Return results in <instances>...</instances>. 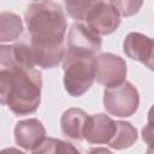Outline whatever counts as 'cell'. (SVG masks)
Segmentation results:
<instances>
[{
    "label": "cell",
    "instance_id": "6da1fadb",
    "mask_svg": "<svg viewBox=\"0 0 154 154\" xmlns=\"http://www.w3.org/2000/svg\"><path fill=\"white\" fill-rule=\"evenodd\" d=\"M24 20L35 66L42 69L57 67L64 59V40L66 32L65 13L60 5L51 0H40L30 4Z\"/></svg>",
    "mask_w": 154,
    "mask_h": 154
},
{
    "label": "cell",
    "instance_id": "7a4b0ae2",
    "mask_svg": "<svg viewBox=\"0 0 154 154\" xmlns=\"http://www.w3.org/2000/svg\"><path fill=\"white\" fill-rule=\"evenodd\" d=\"M42 76L35 67H17L7 97V107L17 116L34 113L41 101Z\"/></svg>",
    "mask_w": 154,
    "mask_h": 154
},
{
    "label": "cell",
    "instance_id": "3957f363",
    "mask_svg": "<svg viewBox=\"0 0 154 154\" xmlns=\"http://www.w3.org/2000/svg\"><path fill=\"white\" fill-rule=\"evenodd\" d=\"M64 88L69 95L79 97L85 94L95 81V55L64 54Z\"/></svg>",
    "mask_w": 154,
    "mask_h": 154
},
{
    "label": "cell",
    "instance_id": "277c9868",
    "mask_svg": "<svg viewBox=\"0 0 154 154\" xmlns=\"http://www.w3.org/2000/svg\"><path fill=\"white\" fill-rule=\"evenodd\" d=\"M140 105L137 89L128 81L116 87L106 88L103 91V107L116 117L126 118L136 113Z\"/></svg>",
    "mask_w": 154,
    "mask_h": 154
},
{
    "label": "cell",
    "instance_id": "5b68a950",
    "mask_svg": "<svg viewBox=\"0 0 154 154\" xmlns=\"http://www.w3.org/2000/svg\"><path fill=\"white\" fill-rule=\"evenodd\" d=\"M126 72V63L119 55L102 53L95 57V79L106 88L122 84Z\"/></svg>",
    "mask_w": 154,
    "mask_h": 154
},
{
    "label": "cell",
    "instance_id": "8992f818",
    "mask_svg": "<svg viewBox=\"0 0 154 154\" xmlns=\"http://www.w3.org/2000/svg\"><path fill=\"white\" fill-rule=\"evenodd\" d=\"M120 14L117 8L107 1L96 2L87 13L83 22L99 36L114 32L120 24Z\"/></svg>",
    "mask_w": 154,
    "mask_h": 154
},
{
    "label": "cell",
    "instance_id": "52a82bcc",
    "mask_svg": "<svg viewBox=\"0 0 154 154\" xmlns=\"http://www.w3.org/2000/svg\"><path fill=\"white\" fill-rule=\"evenodd\" d=\"M102 40L87 24L73 23L67 34L66 53L95 55L101 49Z\"/></svg>",
    "mask_w": 154,
    "mask_h": 154
},
{
    "label": "cell",
    "instance_id": "ba28073f",
    "mask_svg": "<svg viewBox=\"0 0 154 154\" xmlns=\"http://www.w3.org/2000/svg\"><path fill=\"white\" fill-rule=\"evenodd\" d=\"M116 131V122L105 113L93 114L87 118L83 140L90 144H107Z\"/></svg>",
    "mask_w": 154,
    "mask_h": 154
},
{
    "label": "cell",
    "instance_id": "9c48e42d",
    "mask_svg": "<svg viewBox=\"0 0 154 154\" xmlns=\"http://www.w3.org/2000/svg\"><path fill=\"white\" fill-rule=\"evenodd\" d=\"M46 129L36 118L19 120L14 126L16 144L26 152H34L45 140Z\"/></svg>",
    "mask_w": 154,
    "mask_h": 154
},
{
    "label": "cell",
    "instance_id": "30bf717a",
    "mask_svg": "<svg viewBox=\"0 0 154 154\" xmlns=\"http://www.w3.org/2000/svg\"><path fill=\"white\" fill-rule=\"evenodd\" d=\"M123 51L128 58L153 70V40L149 36L135 31L129 32L123 41Z\"/></svg>",
    "mask_w": 154,
    "mask_h": 154
},
{
    "label": "cell",
    "instance_id": "8fae6325",
    "mask_svg": "<svg viewBox=\"0 0 154 154\" xmlns=\"http://www.w3.org/2000/svg\"><path fill=\"white\" fill-rule=\"evenodd\" d=\"M88 114L81 108H69L60 118V128L64 136L67 138L81 141L83 140V130Z\"/></svg>",
    "mask_w": 154,
    "mask_h": 154
},
{
    "label": "cell",
    "instance_id": "7c38bea8",
    "mask_svg": "<svg viewBox=\"0 0 154 154\" xmlns=\"http://www.w3.org/2000/svg\"><path fill=\"white\" fill-rule=\"evenodd\" d=\"M24 30L22 18L12 12H0V43L17 40Z\"/></svg>",
    "mask_w": 154,
    "mask_h": 154
},
{
    "label": "cell",
    "instance_id": "4fadbf2b",
    "mask_svg": "<svg viewBox=\"0 0 154 154\" xmlns=\"http://www.w3.org/2000/svg\"><path fill=\"white\" fill-rule=\"evenodd\" d=\"M137 141V130L129 122H116V131L107 143L112 149H125Z\"/></svg>",
    "mask_w": 154,
    "mask_h": 154
},
{
    "label": "cell",
    "instance_id": "5bb4252c",
    "mask_svg": "<svg viewBox=\"0 0 154 154\" xmlns=\"http://www.w3.org/2000/svg\"><path fill=\"white\" fill-rule=\"evenodd\" d=\"M32 153H52V154H58V153H78V149L75 148L72 144L64 142L61 140L52 138V137H45L42 143L32 152Z\"/></svg>",
    "mask_w": 154,
    "mask_h": 154
},
{
    "label": "cell",
    "instance_id": "9a60e30c",
    "mask_svg": "<svg viewBox=\"0 0 154 154\" xmlns=\"http://www.w3.org/2000/svg\"><path fill=\"white\" fill-rule=\"evenodd\" d=\"M99 1L102 0H64L69 16L78 22L84 20L89 10Z\"/></svg>",
    "mask_w": 154,
    "mask_h": 154
},
{
    "label": "cell",
    "instance_id": "2e32d148",
    "mask_svg": "<svg viewBox=\"0 0 154 154\" xmlns=\"http://www.w3.org/2000/svg\"><path fill=\"white\" fill-rule=\"evenodd\" d=\"M111 4L117 8L120 16L131 17L140 11L143 0H111Z\"/></svg>",
    "mask_w": 154,
    "mask_h": 154
},
{
    "label": "cell",
    "instance_id": "e0dca14e",
    "mask_svg": "<svg viewBox=\"0 0 154 154\" xmlns=\"http://www.w3.org/2000/svg\"><path fill=\"white\" fill-rule=\"evenodd\" d=\"M17 67H18V64L16 61L13 46L0 45V71L14 70Z\"/></svg>",
    "mask_w": 154,
    "mask_h": 154
},
{
    "label": "cell",
    "instance_id": "ac0fdd59",
    "mask_svg": "<svg viewBox=\"0 0 154 154\" xmlns=\"http://www.w3.org/2000/svg\"><path fill=\"white\" fill-rule=\"evenodd\" d=\"M142 138L147 142V144L149 147H152V141H153V126H152V119L149 117L148 119V124L143 128L142 130Z\"/></svg>",
    "mask_w": 154,
    "mask_h": 154
},
{
    "label": "cell",
    "instance_id": "d6986e66",
    "mask_svg": "<svg viewBox=\"0 0 154 154\" xmlns=\"http://www.w3.org/2000/svg\"><path fill=\"white\" fill-rule=\"evenodd\" d=\"M89 152H109V149H107V148H94V149H90Z\"/></svg>",
    "mask_w": 154,
    "mask_h": 154
},
{
    "label": "cell",
    "instance_id": "ffe728a7",
    "mask_svg": "<svg viewBox=\"0 0 154 154\" xmlns=\"http://www.w3.org/2000/svg\"><path fill=\"white\" fill-rule=\"evenodd\" d=\"M102 1H107V2H111V0H102Z\"/></svg>",
    "mask_w": 154,
    "mask_h": 154
},
{
    "label": "cell",
    "instance_id": "44dd1931",
    "mask_svg": "<svg viewBox=\"0 0 154 154\" xmlns=\"http://www.w3.org/2000/svg\"><path fill=\"white\" fill-rule=\"evenodd\" d=\"M34 1H40V0H34Z\"/></svg>",
    "mask_w": 154,
    "mask_h": 154
}]
</instances>
